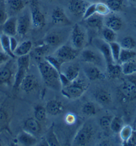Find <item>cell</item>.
<instances>
[{
  "mask_svg": "<svg viewBox=\"0 0 136 146\" xmlns=\"http://www.w3.org/2000/svg\"><path fill=\"white\" fill-rule=\"evenodd\" d=\"M94 131L91 125L86 122L81 125L73 140V145L77 146H84L87 145L92 139Z\"/></svg>",
  "mask_w": 136,
  "mask_h": 146,
  "instance_id": "4",
  "label": "cell"
},
{
  "mask_svg": "<svg viewBox=\"0 0 136 146\" xmlns=\"http://www.w3.org/2000/svg\"><path fill=\"white\" fill-rule=\"evenodd\" d=\"M5 4L8 14L9 12L14 14L20 13L26 7L24 0H6L5 1Z\"/></svg>",
  "mask_w": 136,
  "mask_h": 146,
  "instance_id": "22",
  "label": "cell"
},
{
  "mask_svg": "<svg viewBox=\"0 0 136 146\" xmlns=\"http://www.w3.org/2000/svg\"><path fill=\"white\" fill-rule=\"evenodd\" d=\"M17 140L20 145L24 146L35 145L37 141L36 136L25 131L24 130L18 135Z\"/></svg>",
  "mask_w": 136,
  "mask_h": 146,
  "instance_id": "25",
  "label": "cell"
},
{
  "mask_svg": "<svg viewBox=\"0 0 136 146\" xmlns=\"http://www.w3.org/2000/svg\"><path fill=\"white\" fill-rule=\"evenodd\" d=\"M54 125H51V126L47 130L45 139L47 141L48 146H57L60 145L57 137L54 131Z\"/></svg>",
  "mask_w": 136,
  "mask_h": 146,
  "instance_id": "32",
  "label": "cell"
},
{
  "mask_svg": "<svg viewBox=\"0 0 136 146\" xmlns=\"http://www.w3.org/2000/svg\"><path fill=\"white\" fill-rule=\"evenodd\" d=\"M45 109L48 114L55 116L64 112L65 108L62 102L58 100L53 99L47 102Z\"/></svg>",
  "mask_w": 136,
  "mask_h": 146,
  "instance_id": "21",
  "label": "cell"
},
{
  "mask_svg": "<svg viewBox=\"0 0 136 146\" xmlns=\"http://www.w3.org/2000/svg\"><path fill=\"white\" fill-rule=\"evenodd\" d=\"M47 113L45 107L41 105H37L34 108V117L39 122L43 121L46 119Z\"/></svg>",
  "mask_w": 136,
  "mask_h": 146,
  "instance_id": "39",
  "label": "cell"
},
{
  "mask_svg": "<svg viewBox=\"0 0 136 146\" xmlns=\"http://www.w3.org/2000/svg\"><path fill=\"white\" fill-rule=\"evenodd\" d=\"M95 13H96V3H92V4L88 5L82 18H83V20H85L89 18L90 16H93Z\"/></svg>",
  "mask_w": 136,
  "mask_h": 146,
  "instance_id": "47",
  "label": "cell"
},
{
  "mask_svg": "<svg viewBox=\"0 0 136 146\" xmlns=\"http://www.w3.org/2000/svg\"><path fill=\"white\" fill-rule=\"evenodd\" d=\"M136 57V52L133 50L122 48L118 64H123L124 62L133 60Z\"/></svg>",
  "mask_w": 136,
  "mask_h": 146,
  "instance_id": "31",
  "label": "cell"
},
{
  "mask_svg": "<svg viewBox=\"0 0 136 146\" xmlns=\"http://www.w3.org/2000/svg\"><path fill=\"white\" fill-rule=\"evenodd\" d=\"M109 44H110L113 60H114L115 63H118L121 50H122V47H121L120 44H119L118 42H116V41Z\"/></svg>",
  "mask_w": 136,
  "mask_h": 146,
  "instance_id": "36",
  "label": "cell"
},
{
  "mask_svg": "<svg viewBox=\"0 0 136 146\" xmlns=\"http://www.w3.org/2000/svg\"><path fill=\"white\" fill-rule=\"evenodd\" d=\"M45 1H53L54 0H45Z\"/></svg>",
  "mask_w": 136,
  "mask_h": 146,
  "instance_id": "55",
  "label": "cell"
},
{
  "mask_svg": "<svg viewBox=\"0 0 136 146\" xmlns=\"http://www.w3.org/2000/svg\"><path fill=\"white\" fill-rule=\"evenodd\" d=\"M30 66V56L29 54L18 57L17 59V70L15 74L13 88L18 89L28 74Z\"/></svg>",
  "mask_w": 136,
  "mask_h": 146,
  "instance_id": "3",
  "label": "cell"
},
{
  "mask_svg": "<svg viewBox=\"0 0 136 146\" xmlns=\"http://www.w3.org/2000/svg\"><path fill=\"white\" fill-rule=\"evenodd\" d=\"M110 9L106 3H96V13L103 16H108L110 13Z\"/></svg>",
  "mask_w": 136,
  "mask_h": 146,
  "instance_id": "44",
  "label": "cell"
},
{
  "mask_svg": "<svg viewBox=\"0 0 136 146\" xmlns=\"http://www.w3.org/2000/svg\"><path fill=\"white\" fill-rule=\"evenodd\" d=\"M87 84L83 80L78 79L72 81L68 86L62 87L61 89L62 95L69 99L79 98L87 91Z\"/></svg>",
  "mask_w": 136,
  "mask_h": 146,
  "instance_id": "2",
  "label": "cell"
},
{
  "mask_svg": "<svg viewBox=\"0 0 136 146\" xmlns=\"http://www.w3.org/2000/svg\"><path fill=\"white\" fill-rule=\"evenodd\" d=\"M130 1H133V2L136 3V0H130Z\"/></svg>",
  "mask_w": 136,
  "mask_h": 146,
  "instance_id": "54",
  "label": "cell"
},
{
  "mask_svg": "<svg viewBox=\"0 0 136 146\" xmlns=\"http://www.w3.org/2000/svg\"><path fill=\"white\" fill-rule=\"evenodd\" d=\"M23 130L37 136L41 131V127L39 121H37L35 117H30L25 120L24 122Z\"/></svg>",
  "mask_w": 136,
  "mask_h": 146,
  "instance_id": "17",
  "label": "cell"
},
{
  "mask_svg": "<svg viewBox=\"0 0 136 146\" xmlns=\"http://www.w3.org/2000/svg\"><path fill=\"white\" fill-rule=\"evenodd\" d=\"M113 116L112 115H104L99 119V125L103 129H110V124L112 122Z\"/></svg>",
  "mask_w": 136,
  "mask_h": 146,
  "instance_id": "43",
  "label": "cell"
},
{
  "mask_svg": "<svg viewBox=\"0 0 136 146\" xmlns=\"http://www.w3.org/2000/svg\"><path fill=\"white\" fill-rule=\"evenodd\" d=\"M44 60H45L47 62L49 63L59 72H61V68H62V65L65 63L64 61H63L62 59H60L55 55H47L44 58Z\"/></svg>",
  "mask_w": 136,
  "mask_h": 146,
  "instance_id": "34",
  "label": "cell"
},
{
  "mask_svg": "<svg viewBox=\"0 0 136 146\" xmlns=\"http://www.w3.org/2000/svg\"><path fill=\"white\" fill-rule=\"evenodd\" d=\"M88 5L85 0H70L68 9L73 15L76 17H83Z\"/></svg>",
  "mask_w": 136,
  "mask_h": 146,
  "instance_id": "14",
  "label": "cell"
},
{
  "mask_svg": "<svg viewBox=\"0 0 136 146\" xmlns=\"http://www.w3.org/2000/svg\"><path fill=\"white\" fill-rule=\"evenodd\" d=\"M133 128L134 130L136 131V121H134V125H133Z\"/></svg>",
  "mask_w": 136,
  "mask_h": 146,
  "instance_id": "53",
  "label": "cell"
},
{
  "mask_svg": "<svg viewBox=\"0 0 136 146\" xmlns=\"http://www.w3.org/2000/svg\"><path fill=\"white\" fill-rule=\"evenodd\" d=\"M81 111L83 115L88 117H91L96 114L97 109L96 106L92 102H87L82 106Z\"/></svg>",
  "mask_w": 136,
  "mask_h": 146,
  "instance_id": "37",
  "label": "cell"
},
{
  "mask_svg": "<svg viewBox=\"0 0 136 146\" xmlns=\"http://www.w3.org/2000/svg\"><path fill=\"white\" fill-rule=\"evenodd\" d=\"M88 1H95V0H88Z\"/></svg>",
  "mask_w": 136,
  "mask_h": 146,
  "instance_id": "57",
  "label": "cell"
},
{
  "mask_svg": "<svg viewBox=\"0 0 136 146\" xmlns=\"http://www.w3.org/2000/svg\"><path fill=\"white\" fill-rule=\"evenodd\" d=\"M83 72L86 78L91 81L103 80L105 78V74L101 72L100 69L93 64L86 63V64L83 66Z\"/></svg>",
  "mask_w": 136,
  "mask_h": 146,
  "instance_id": "11",
  "label": "cell"
},
{
  "mask_svg": "<svg viewBox=\"0 0 136 146\" xmlns=\"http://www.w3.org/2000/svg\"><path fill=\"white\" fill-rule=\"evenodd\" d=\"M79 54V50L74 48L72 46L62 45L55 51V55L65 62L75 60Z\"/></svg>",
  "mask_w": 136,
  "mask_h": 146,
  "instance_id": "7",
  "label": "cell"
},
{
  "mask_svg": "<svg viewBox=\"0 0 136 146\" xmlns=\"http://www.w3.org/2000/svg\"><path fill=\"white\" fill-rule=\"evenodd\" d=\"M32 46L33 44L30 40H26L18 45V48L14 51V54L16 57L29 54V53L32 50Z\"/></svg>",
  "mask_w": 136,
  "mask_h": 146,
  "instance_id": "27",
  "label": "cell"
},
{
  "mask_svg": "<svg viewBox=\"0 0 136 146\" xmlns=\"http://www.w3.org/2000/svg\"><path fill=\"white\" fill-rule=\"evenodd\" d=\"M39 82L37 78L33 74H27L20 85V88L26 93H30L37 89Z\"/></svg>",
  "mask_w": 136,
  "mask_h": 146,
  "instance_id": "19",
  "label": "cell"
},
{
  "mask_svg": "<svg viewBox=\"0 0 136 146\" xmlns=\"http://www.w3.org/2000/svg\"><path fill=\"white\" fill-rule=\"evenodd\" d=\"M76 116L72 113H68L66 116V121L69 125H72L76 122Z\"/></svg>",
  "mask_w": 136,
  "mask_h": 146,
  "instance_id": "52",
  "label": "cell"
},
{
  "mask_svg": "<svg viewBox=\"0 0 136 146\" xmlns=\"http://www.w3.org/2000/svg\"><path fill=\"white\" fill-rule=\"evenodd\" d=\"M79 71L80 67L79 64H76V63H68V62H65L62 65L60 72L64 74L69 78V80L72 82L78 78Z\"/></svg>",
  "mask_w": 136,
  "mask_h": 146,
  "instance_id": "13",
  "label": "cell"
},
{
  "mask_svg": "<svg viewBox=\"0 0 136 146\" xmlns=\"http://www.w3.org/2000/svg\"><path fill=\"white\" fill-rule=\"evenodd\" d=\"M120 45L122 48L133 50L136 46V42L131 36H125L121 40Z\"/></svg>",
  "mask_w": 136,
  "mask_h": 146,
  "instance_id": "42",
  "label": "cell"
},
{
  "mask_svg": "<svg viewBox=\"0 0 136 146\" xmlns=\"http://www.w3.org/2000/svg\"><path fill=\"white\" fill-rule=\"evenodd\" d=\"M38 70L42 79L47 87L55 91L62 89V86L59 80V72L45 60L37 62Z\"/></svg>",
  "mask_w": 136,
  "mask_h": 146,
  "instance_id": "1",
  "label": "cell"
},
{
  "mask_svg": "<svg viewBox=\"0 0 136 146\" xmlns=\"http://www.w3.org/2000/svg\"><path fill=\"white\" fill-rule=\"evenodd\" d=\"M2 145V144H1V142H0V145Z\"/></svg>",
  "mask_w": 136,
  "mask_h": 146,
  "instance_id": "59",
  "label": "cell"
},
{
  "mask_svg": "<svg viewBox=\"0 0 136 146\" xmlns=\"http://www.w3.org/2000/svg\"><path fill=\"white\" fill-rule=\"evenodd\" d=\"M81 60L87 64H91L97 66L101 65V56L96 52L91 49L85 48L82 50L81 53Z\"/></svg>",
  "mask_w": 136,
  "mask_h": 146,
  "instance_id": "16",
  "label": "cell"
},
{
  "mask_svg": "<svg viewBox=\"0 0 136 146\" xmlns=\"http://www.w3.org/2000/svg\"><path fill=\"white\" fill-rule=\"evenodd\" d=\"M85 24L87 25L89 28L97 29V30H102L103 24H104V19L103 16L98 14V13H95L93 16H90L89 18L84 20Z\"/></svg>",
  "mask_w": 136,
  "mask_h": 146,
  "instance_id": "26",
  "label": "cell"
},
{
  "mask_svg": "<svg viewBox=\"0 0 136 146\" xmlns=\"http://www.w3.org/2000/svg\"><path fill=\"white\" fill-rule=\"evenodd\" d=\"M16 72H13L11 68V65L9 64V60L6 63L0 66V84H12L13 78Z\"/></svg>",
  "mask_w": 136,
  "mask_h": 146,
  "instance_id": "12",
  "label": "cell"
},
{
  "mask_svg": "<svg viewBox=\"0 0 136 146\" xmlns=\"http://www.w3.org/2000/svg\"><path fill=\"white\" fill-rule=\"evenodd\" d=\"M93 44L98 50L100 52L101 55L104 58L107 65L114 63L111 52L110 44L105 42L103 39L95 38L93 40Z\"/></svg>",
  "mask_w": 136,
  "mask_h": 146,
  "instance_id": "9",
  "label": "cell"
},
{
  "mask_svg": "<svg viewBox=\"0 0 136 146\" xmlns=\"http://www.w3.org/2000/svg\"><path fill=\"white\" fill-rule=\"evenodd\" d=\"M122 74L126 76H131L136 73V63L133 60L121 64Z\"/></svg>",
  "mask_w": 136,
  "mask_h": 146,
  "instance_id": "33",
  "label": "cell"
},
{
  "mask_svg": "<svg viewBox=\"0 0 136 146\" xmlns=\"http://www.w3.org/2000/svg\"><path fill=\"white\" fill-rule=\"evenodd\" d=\"M51 21L55 25L69 26L72 24V22L67 16L64 10L60 7H56L53 9L51 13Z\"/></svg>",
  "mask_w": 136,
  "mask_h": 146,
  "instance_id": "15",
  "label": "cell"
},
{
  "mask_svg": "<svg viewBox=\"0 0 136 146\" xmlns=\"http://www.w3.org/2000/svg\"><path fill=\"white\" fill-rule=\"evenodd\" d=\"M104 24L107 28L112 29L115 32H118L120 31L123 27V21L119 16L112 15L105 18Z\"/></svg>",
  "mask_w": 136,
  "mask_h": 146,
  "instance_id": "23",
  "label": "cell"
},
{
  "mask_svg": "<svg viewBox=\"0 0 136 146\" xmlns=\"http://www.w3.org/2000/svg\"><path fill=\"white\" fill-rule=\"evenodd\" d=\"M9 59H10V57L6 53H5L3 51H0V66L6 63L7 61L9 60Z\"/></svg>",
  "mask_w": 136,
  "mask_h": 146,
  "instance_id": "51",
  "label": "cell"
},
{
  "mask_svg": "<svg viewBox=\"0 0 136 146\" xmlns=\"http://www.w3.org/2000/svg\"><path fill=\"white\" fill-rule=\"evenodd\" d=\"M135 121H136V117H135Z\"/></svg>",
  "mask_w": 136,
  "mask_h": 146,
  "instance_id": "60",
  "label": "cell"
},
{
  "mask_svg": "<svg viewBox=\"0 0 136 146\" xmlns=\"http://www.w3.org/2000/svg\"><path fill=\"white\" fill-rule=\"evenodd\" d=\"M133 131V127H131L129 125H124L122 129L120 131V139L122 141V144L127 141L129 139V137L131 136L132 132Z\"/></svg>",
  "mask_w": 136,
  "mask_h": 146,
  "instance_id": "41",
  "label": "cell"
},
{
  "mask_svg": "<svg viewBox=\"0 0 136 146\" xmlns=\"http://www.w3.org/2000/svg\"><path fill=\"white\" fill-rule=\"evenodd\" d=\"M125 146H136V131L134 130L132 132L131 135L125 143L122 144Z\"/></svg>",
  "mask_w": 136,
  "mask_h": 146,
  "instance_id": "48",
  "label": "cell"
},
{
  "mask_svg": "<svg viewBox=\"0 0 136 146\" xmlns=\"http://www.w3.org/2000/svg\"><path fill=\"white\" fill-rule=\"evenodd\" d=\"M8 18L9 14L7 13L5 3L0 1V26L4 24Z\"/></svg>",
  "mask_w": 136,
  "mask_h": 146,
  "instance_id": "45",
  "label": "cell"
},
{
  "mask_svg": "<svg viewBox=\"0 0 136 146\" xmlns=\"http://www.w3.org/2000/svg\"><path fill=\"white\" fill-rule=\"evenodd\" d=\"M102 36L103 40L108 43L115 42L117 38L116 32L114 31L112 29L107 28V27H105L102 30Z\"/></svg>",
  "mask_w": 136,
  "mask_h": 146,
  "instance_id": "40",
  "label": "cell"
},
{
  "mask_svg": "<svg viewBox=\"0 0 136 146\" xmlns=\"http://www.w3.org/2000/svg\"><path fill=\"white\" fill-rule=\"evenodd\" d=\"M106 5H108L110 11L114 12H118L124 7V0H106Z\"/></svg>",
  "mask_w": 136,
  "mask_h": 146,
  "instance_id": "38",
  "label": "cell"
},
{
  "mask_svg": "<svg viewBox=\"0 0 136 146\" xmlns=\"http://www.w3.org/2000/svg\"><path fill=\"white\" fill-rule=\"evenodd\" d=\"M119 94L127 101L136 99V80L132 78L126 79L119 86Z\"/></svg>",
  "mask_w": 136,
  "mask_h": 146,
  "instance_id": "5",
  "label": "cell"
},
{
  "mask_svg": "<svg viewBox=\"0 0 136 146\" xmlns=\"http://www.w3.org/2000/svg\"><path fill=\"white\" fill-rule=\"evenodd\" d=\"M9 42H10V48L11 51L14 53V51L16 50L19 45L18 40L15 38V36H9Z\"/></svg>",
  "mask_w": 136,
  "mask_h": 146,
  "instance_id": "50",
  "label": "cell"
},
{
  "mask_svg": "<svg viewBox=\"0 0 136 146\" xmlns=\"http://www.w3.org/2000/svg\"><path fill=\"white\" fill-rule=\"evenodd\" d=\"M9 121V116L4 109H0V129L5 128Z\"/></svg>",
  "mask_w": 136,
  "mask_h": 146,
  "instance_id": "46",
  "label": "cell"
},
{
  "mask_svg": "<svg viewBox=\"0 0 136 146\" xmlns=\"http://www.w3.org/2000/svg\"><path fill=\"white\" fill-rule=\"evenodd\" d=\"M1 98L0 97V103H1Z\"/></svg>",
  "mask_w": 136,
  "mask_h": 146,
  "instance_id": "56",
  "label": "cell"
},
{
  "mask_svg": "<svg viewBox=\"0 0 136 146\" xmlns=\"http://www.w3.org/2000/svg\"><path fill=\"white\" fill-rule=\"evenodd\" d=\"M93 97L98 104L103 106L110 105L112 102L111 94L103 89H97L93 93Z\"/></svg>",
  "mask_w": 136,
  "mask_h": 146,
  "instance_id": "20",
  "label": "cell"
},
{
  "mask_svg": "<svg viewBox=\"0 0 136 146\" xmlns=\"http://www.w3.org/2000/svg\"><path fill=\"white\" fill-rule=\"evenodd\" d=\"M2 26L3 34L9 36H15L18 34V18L9 17Z\"/></svg>",
  "mask_w": 136,
  "mask_h": 146,
  "instance_id": "18",
  "label": "cell"
},
{
  "mask_svg": "<svg viewBox=\"0 0 136 146\" xmlns=\"http://www.w3.org/2000/svg\"><path fill=\"white\" fill-rule=\"evenodd\" d=\"M124 125V123L122 117L118 116L113 117L110 124V130L115 133H119Z\"/></svg>",
  "mask_w": 136,
  "mask_h": 146,
  "instance_id": "35",
  "label": "cell"
},
{
  "mask_svg": "<svg viewBox=\"0 0 136 146\" xmlns=\"http://www.w3.org/2000/svg\"><path fill=\"white\" fill-rule=\"evenodd\" d=\"M32 18V24L35 28H42L45 25V18L43 13L40 10L37 2L32 1L31 3V11H30Z\"/></svg>",
  "mask_w": 136,
  "mask_h": 146,
  "instance_id": "8",
  "label": "cell"
},
{
  "mask_svg": "<svg viewBox=\"0 0 136 146\" xmlns=\"http://www.w3.org/2000/svg\"><path fill=\"white\" fill-rule=\"evenodd\" d=\"M63 42L62 36L60 33L57 32H51L47 34L44 38V43L51 48L60 46Z\"/></svg>",
  "mask_w": 136,
  "mask_h": 146,
  "instance_id": "24",
  "label": "cell"
},
{
  "mask_svg": "<svg viewBox=\"0 0 136 146\" xmlns=\"http://www.w3.org/2000/svg\"><path fill=\"white\" fill-rule=\"evenodd\" d=\"M59 80H60V82L62 84V87L68 86L72 82V81L69 80V78L64 74H63L62 72H59Z\"/></svg>",
  "mask_w": 136,
  "mask_h": 146,
  "instance_id": "49",
  "label": "cell"
},
{
  "mask_svg": "<svg viewBox=\"0 0 136 146\" xmlns=\"http://www.w3.org/2000/svg\"><path fill=\"white\" fill-rule=\"evenodd\" d=\"M107 72L110 78H119L122 74V66L118 63H112L107 65Z\"/></svg>",
  "mask_w": 136,
  "mask_h": 146,
  "instance_id": "30",
  "label": "cell"
},
{
  "mask_svg": "<svg viewBox=\"0 0 136 146\" xmlns=\"http://www.w3.org/2000/svg\"><path fill=\"white\" fill-rule=\"evenodd\" d=\"M50 46L44 43L43 44L39 45L35 47L33 50V55L35 57V60H37L38 62L42 60L43 58H45L50 50Z\"/></svg>",
  "mask_w": 136,
  "mask_h": 146,
  "instance_id": "28",
  "label": "cell"
},
{
  "mask_svg": "<svg viewBox=\"0 0 136 146\" xmlns=\"http://www.w3.org/2000/svg\"><path fill=\"white\" fill-rule=\"evenodd\" d=\"M0 45L1 48L5 53H6L11 58H15L16 56L14 53L11 51L10 48V42H9V36L5 34L0 35Z\"/></svg>",
  "mask_w": 136,
  "mask_h": 146,
  "instance_id": "29",
  "label": "cell"
},
{
  "mask_svg": "<svg viewBox=\"0 0 136 146\" xmlns=\"http://www.w3.org/2000/svg\"><path fill=\"white\" fill-rule=\"evenodd\" d=\"M31 14L29 11L23 12L18 18V34L24 37L28 34L32 26Z\"/></svg>",
  "mask_w": 136,
  "mask_h": 146,
  "instance_id": "10",
  "label": "cell"
},
{
  "mask_svg": "<svg viewBox=\"0 0 136 146\" xmlns=\"http://www.w3.org/2000/svg\"><path fill=\"white\" fill-rule=\"evenodd\" d=\"M1 1H6V0H1Z\"/></svg>",
  "mask_w": 136,
  "mask_h": 146,
  "instance_id": "58",
  "label": "cell"
},
{
  "mask_svg": "<svg viewBox=\"0 0 136 146\" xmlns=\"http://www.w3.org/2000/svg\"><path fill=\"white\" fill-rule=\"evenodd\" d=\"M70 39L72 46L79 50L83 48L85 45V33L79 24H76L73 27L71 32Z\"/></svg>",
  "mask_w": 136,
  "mask_h": 146,
  "instance_id": "6",
  "label": "cell"
}]
</instances>
